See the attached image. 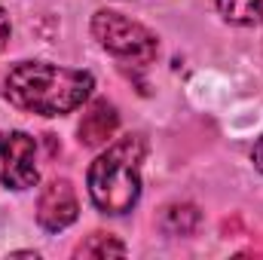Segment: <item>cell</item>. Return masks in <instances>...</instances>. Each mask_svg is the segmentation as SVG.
Here are the masks:
<instances>
[{"mask_svg":"<svg viewBox=\"0 0 263 260\" xmlns=\"http://www.w3.org/2000/svg\"><path fill=\"white\" fill-rule=\"evenodd\" d=\"M92 73L46 62H18L3 80L6 101L37 117H62L77 110L92 95Z\"/></svg>","mask_w":263,"mask_h":260,"instance_id":"obj_1","label":"cell"},{"mask_svg":"<svg viewBox=\"0 0 263 260\" xmlns=\"http://www.w3.org/2000/svg\"><path fill=\"white\" fill-rule=\"evenodd\" d=\"M144 138L129 135L110 144L89 165V196L104 214H126L138 205L141 196V162Z\"/></svg>","mask_w":263,"mask_h":260,"instance_id":"obj_2","label":"cell"},{"mask_svg":"<svg viewBox=\"0 0 263 260\" xmlns=\"http://www.w3.org/2000/svg\"><path fill=\"white\" fill-rule=\"evenodd\" d=\"M92 34L107 52H114L120 59H129V62H138V65L153 62L156 52H159V43H156L153 31H147L141 22H132V18L114 12V9H98L92 15Z\"/></svg>","mask_w":263,"mask_h":260,"instance_id":"obj_3","label":"cell"},{"mask_svg":"<svg viewBox=\"0 0 263 260\" xmlns=\"http://www.w3.org/2000/svg\"><path fill=\"white\" fill-rule=\"evenodd\" d=\"M40 178L37 141L28 132H0V181L9 190H28Z\"/></svg>","mask_w":263,"mask_h":260,"instance_id":"obj_4","label":"cell"},{"mask_svg":"<svg viewBox=\"0 0 263 260\" xmlns=\"http://www.w3.org/2000/svg\"><path fill=\"white\" fill-rule=\"evenodd\" d=\"M80 214V202H77V193L70 187V181L65 178H55L49 181L43 190H40V199H37V224L49 233H59L70 227Z\"/></svg>","mask_w":263,"mask_h":260,"instance_id":"obj_5","label":"cell"},{"mask_svg":"<svg viewBox=\"0 0 263 260\" xmlns=\"http://www.w3.org/2000/svg\"><path fill=\"white\" fill-rule=\"evenodd\" d=\"M120 129V117H117V107L107 104V101H92L86 110H83V120H80V141L86 147H101L107 144Z\"/></svg>","mask_w":263,"mask_h":260,"instance_id":"obj_6","label":"cell"},{"mask_svg":"<svg viewBox=\"0 0 263 260\" xmlns=\"http://www.w3.org/2000/svg\"><path fill=\"white\" fill-rule=\"evenodd\" d=\"M217 12L230 25H263V0H217Z\"/></svg>","mask_w":263,"mask_h":260,"instance_id":"obj_7","label":"cell"},{"mask_svg":"<svg viewBox=\"0 0 263 260\" xmlns=\"http://www.w3.org/2000/svg\"><path fill=\"white\" fill-rule=\"evenodd\" d=\"M73 254L77 257H123L126 254V245L117 236H110V233H92L86 242L77 245Z\"/></svg>","mask_w":263,"mask_h":260,"instance_id":"obj_8","label":"cell"},{"mask_svg":"<svg viewBox=\"0 0 263 260\" xmlns=\"http://www.w3.org/2000/svg\"><path fill=\"white\" fill-rule=\"evenodd\" d=\"M199 224V211L193 205H168L162 211V230L172 236H187Z\"/></svg>","mask_w":263,"mask_h":260,"instance_id":"obj_9","label":"cell"},{"mask_svg":"<svg viewBox=\"0 0 263 260\" xmlns=\"http://www.w3.org/2000/svg\"><path fill=\"white\" fill-rule=\"evenodd\" d=\"M6 40H9V18H6V12L0 6V49L6 46Z\"/></svg>","mask_w":263,"mask_h":260,"instance_id":"obj_10","label":"cell"},{"mask_svg":"<svg viewBox=\"0 0 263 260\" xmlns=\"http://www.w3.org/2000/svg\"><path fill=\"white\" fill-rule=\"evenodd\" d=\"M251 159H254V165L263 172V135H260V141L254 144V153H251Z\"/></svg>","mask_w":263,"mask_h":260,"instance_id":"obj_11","label":"cell"}]
</instances>
